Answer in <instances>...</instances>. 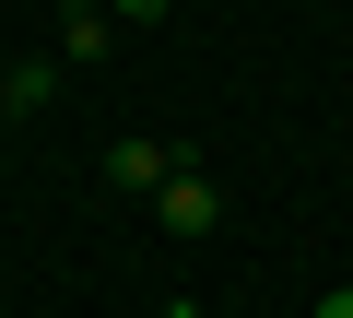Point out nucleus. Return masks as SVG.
I'll list each match as a JSON object with an SVG mask.
<instances>
[{"label": "nucleus", "instance_id": "f257e3e1", "mask_svg": "<svg viewBox=\"0 0 353 318\" xmlns=\"http://www.w3.org/2000/svg\"><path fill=\"white\" fill-rule=\"evenodd\" d=\"M153 212H165V236H212V224H224V189H212L201 166H176V177L153 189Z\"/></svg>", "mask_w": 353, "mask_h": 318}, {"label": "nucleus", "instance_id": "f03ea898", "mask_svg": "<svg viewBox=\"0 0 353 318\" xmlns=\"http://www.w3.org/2000/svg\"><path fill=\"white\" fill-rule=\"evenodd\" d=\"M176 166H189V153H176V141H153V130H130V141H106V177H118V189H165Z\"/></svg>", "mask_w": 353, "mask_h": 318}, {"label": "nucleus", "instance_id": "7ed1b4c3", "mask_svg": "<svg viewBox=\"0 0 353 318\" xmlns=\"http://www.w3.org/2000/svg\"><path fill=\"white\" fill-rule=\"evenodd\" d=\"M59 106V59H24V71H0V118H36Z\"/></svg>", "mask_w": 353, "mask_h": 318}, {"label": "nucleus", "instance_id": "20e7f679", "mask_svg": "<svg viewBox=\"0 0 353 318\" xmlns=\"http://www.w3.org/2000/svg\"><path fill=\"white\" fill-rule=\"evenodd\" d=\"M106 24H165V0H106Z\"/></svg>", "mask_w": 353, "mask_h": 318}, {"label": "nucleus", "instance_id": "39448f33", "mask_svg": "<svg viewBox=\"0 0 353 318\" xmlns=\"http://www.w3.org/2000/svg\"><path fill=\"white\" fill-rule=\"evenodd\" d=\"M318 318H353V283H330V295H318Z\"/></svg>", "mask_w": 353, "mask_h": 318}, {"label": "nucleus", "instance_id": "423d86ee", "mask_svg": "<svg viewBox=\"0 0 353 318\" xmlns=\"http://www.w3.org/2000/svg\"><path fill=\"white\" fill-rule=\"evenodd\" d=\"M59 12H106V0H59Z\"/></svg>", "mask_w": 353, "mask_h": 318}]
</instances>
